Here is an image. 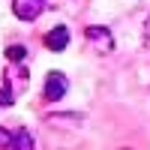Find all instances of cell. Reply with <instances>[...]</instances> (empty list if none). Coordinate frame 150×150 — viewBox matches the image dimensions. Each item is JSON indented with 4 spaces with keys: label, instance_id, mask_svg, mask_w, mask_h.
I'll use <instances>...</instances> for the list:
<instances>
[{
    "label": "cell",
    "instance_id": "ba28073f",
    "mask_svg": "<svg viewBox=\"0 0 150 150\" xmlns=\"http://www.w3.org/2000/svg\"><path fill=\"white\" fill-rule=\"evenodd\" d=\"M3 105H12V87H9V81L0 87V108Z\"/></svg>",
    "mask_w": 150,
    "mask_h": 150
},
{
    "label": "cell",
    "instance_id": "8992f818",
    "mask_svg": "<svg viewBox=\"0 0 150 150\" xmlns=\"http://www.w3.org/2000/svg\"><path fill=\"white\" fill-rule=\"evenodd\" d=\"M24 57H27V48H24V45H9L6 48V60H9V63H21Z\"/></svg>",
    "mask_w": 150,
    "mask_h": 150
},
{
    "label": "cell",
    "instance_id": "5b68a950",
    "mask_svg": "<svg viewBox=\"0 0 150 150\" xmlns=\"http://www.w3.org/2000/svg\"><path fill=\"white\" fill-rule=\"evenodd\" d=\"M33 135L27 129H15V138H12V147L9 150H33Z\"/></svg>",
    "mask_w": 150,
    "mask_h": 150
},
{
    "label": "cell",
    "instance_id": "6da1fadb",
    "mask_svg": "<svg viewBox=\"0 0 150 150\" xmlns=\"http://www.w3.org/2000/svg\"><path fill=\"white\" fill-rule=\"evenodd\" d=\"M84 39L90 42L99 54H111L114 51V36H111L108 27H99V24H90V27L84 30Z\"/></svg>",
    "mask_w": 150,
    "mask_h": 150
},
{
    "label": "cell",
    "instance_id": "9c48e42d",
    "mask_svg": "<svg viewBox=\"0 0 150 150\" xmlns=\"http://www.w3.org/2000/svg\"><path fill=\"white\" fill-rule=\"evenodd\" d=\"M144 36H147V39H150V21H147V27H144Z\"/></svg>",
    "mask_w": 150,
    "mask_h": 150
},
{
    "label": "cell",
    "instance_id": "7a4b0ae2",
    "mask_svg": "<svg viewBox=\"0 0 150 150\" xmlns=\"http://www.w3.org/2000/svg\"><path fill=\"white\" fill-rule=\"evenodd\" d=\"M48 9L45 0H12V15L18 21H36Z\"/></svg>",
    "mask_w": 150,
    "mask_h": 150
},
{
    "label": "cell",
    "instance_id": "52a82bcc",
    "mask_svg": "<svg viewBox=\"0 0 150 150\" xmlns=\"http://www.w3.org/2000/svg\"><path fill=\"white\" fill-rule=\"evenodd\" d=\"M12 138H15V129L0 126V150H9V147H12Z\"/></svg>",
    "mask_w": 150,
    "mask_h": 150
},
{
    "label": "cell",
    "instance_id": "3957f363",
    "mask_svg": "<svg viewBox=\"0 0 150 150\" xmlns=\"http://www.w3.org/2000/svg\"><path fill=\"white\" fill-rule=\"evenodd\" d=\"M69 90V81H66V75L63 72H48L45 75V87H42V93L48 102H60V99L66 96Z\"/></svg>",
    "mask_w": 150,
    "mask_h": 150
},
{
    "label": "cell",
    "instance_id": "277c9868",
    "mask_svg": "<svg viewBox=\"0 0 150 150\" xmlns=\"http://www.w3.org/2000/svg\"><path fill=\"white\" fill-rule=\"evenodd\" d=\"M69 45V30L66 24H57V27H51L45 33V48L48 51H63V48Z\"/></svg>",
    "mask_w": 150,
    "mask_h": 150
},
{
    "label": "cell",
    "instance_id": "30bf717a",
    "mask_svg": "<svg viewBox=\"0 0 150 150\" xmlns=\"http://www.w3.org/2000/svg\"><path fill=\"white\" fill-rule=\"evenodd\" d=\"M120 150H132V147H120Z\"/></svg>",
    "mask_w": 150,
    "mask_h": 150
}]
</instances>
